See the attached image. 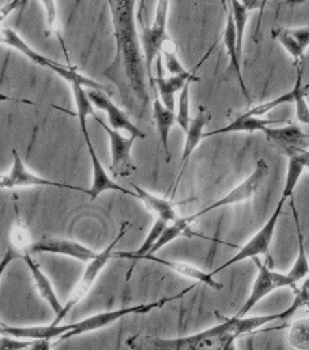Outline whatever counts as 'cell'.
<instances>
[{
  "label": "cell",
  "instance_id": "cell-1",
  "mask_svg": "<svg viewBox=\"0 0 309 350\" xmlns=\"http://www.w3.org/2000/svg\"><path fill=\"white\" fill-rule=\"evenodd\" d=\"M108 3L116 52L104 77L118 88L123 104L142 116L150 104V83L141 36L137 31V0H108Z\"/></svg>",
  "mask_w": 309,
  "mask_h": 350
},
{
  "label": "cell",
  "instance_id": "cell-2",
  "mask_svg": "<svg viewBox=\"0 0 309 350\" xmlns=\"http://www.w3.org/2000/svg\"><path fill=\"white\" fill-rule=\"evenodd\" d=\"M303 307L299 297L295 299L292 306L278 314L271 315H258V317H233L226 318L222 323L203 330L200 333L176 338V340H162L155 337H134L129 341V345L134 349H233L234 342L239 337L250 334L271 322L286 319L293 317L296 311Z\"/></svg>",
  "mask_w": 309,
  "mask_h": 350
},
{
  "label": "cell",
  "instance_id": "cell-3",
  "mask_svg": "<svg viewBox=\"0 0 309 350\" xmlns=\"http://www.w3.org/2000/svg\"><path fill=\"white\" fill-rule=\"evenodd\" d=\"M0 41L3 45H7V46H11L14 48L15 51L23 53L29 60H31L33 63H36L37 66L42 67V68H46L52 72H55L56 75H59L60 78H63L70 86L74 85V83H81L82 86H85L86 89H97V90H104L109 94V89L105 88L103 83L94 81V79H90L82 74H79L77 71L75 67H66L41 53H38L37 51H34L27 42H25L21 36L14 31L10 27H3L1 29V33H0Z\"/></svg>",
  "mask_w": 309,
  "mask_h": 350
},
{
  "label": "cell",
  "instance_id": "cell-4",
  "mask_svg": "<svg viewBox=\"0 0 309 350\" xmlns=\"http://www.w3.org/2000/svg\"><path fill=\"white\" fill-rule=\"evenodd\" d=\"M195 288V285H192L191 288L184 289L183 292H180V295L167 297V299H161L158 301H153V303H148V304H138V306H131V307H126V308H119V310H113V311H105V312H100L96 314L93 317H89L81 322L77 323H71V330L67 332L66 334H63L62 337H59L60 341L68 340L71 337H77L81 334H86V333H92V332H97L101 329L108 327L109 325L118 322L122 318L134 315V314H149L152 312L155 308H162L165 304L174 301L177 299H181L185 293L191 292Z\"/></svg>",
  "mask_w": 309,
  "mask_h": 350
},
{
  "label": "cell",
  "instance_id": "cell-5",
  "mask_svg": "<svg viewBox=\"0 0 309 350\" xmlns=\"http://www.w3.org/2000/svg\"><path fill=\"white\" fill-rule=\"evenodd\" d=\"M170 0H158L155 7L154 19L150 26H141V42L145 55V63L148 70V78L150 88L155 89L154 77H153V63L162 52V48L172 42L173 40L167 34V15H169Z\"/></svg>",
  "mask_w": 309,
  "mask_h": 350
},
{
  "label": "cell",
  "instance_id": "cell-6",
  "mask_svg": "<svg viewBox=\"0 0 309 350\" xmlns=\"http://www.w3.org/2000/svg\"><path fill=\"white\" fill-rule=\"evenodd\" d=\"M127 228H129V224L123 225V228L120 229V233L118 234V237H116L103 252H100L94 259H92V260L88 263V266H86V269H85V271H83L81 280H79L78 284L74 286L68 301L64 304L63 311L55 318V321L52 322V325H60V322L66 318V315L90 292V289L93 288V285H94L96 280L98 278L100 273H101V271L104 270V267L108 265L109 259L113 258L115 247L118 245L119 240H122L123 236L126 234Z\"/></svg>",
  "mask_w": 309,
  "mask_h": 350
},
{
  "label": "cell",
  "instance_id": "cell-7",
  "mask_svg": "<svg viewBox=\"0 0 309 350\" xmlns=\"http://www.w3.org/2000/svg\"><path fill=\"white\" fill-rule=\"evenodd\" d=\"M285 199L281 198V200L278 202L274 213L271 214V217L267 219V222L263 225V228L244 245L241 247L236 255H233L229 260H226L224 265H221L219 267H217L214 271H211L213 275L221 273L222 270L236 265V263H240L245 259H254V258H258L259 255H267L269 254V250H270V245H271V241L274 239V234H276V229H277V224L280 221V217L282 214V208H284V204H285Z\"/></svg>",
  "mask_w": 309,
  "mask_h": 350
},
{
  "label": "cell",
  "instance_id": "cell-8",
  "mask_svg": "<svg viewBox=\"0 0 309 350\" xmlns=\"http://www.w3.org/2000/svg\"><path fill=\"white\" fill-rule=\"evenodd\" d=\"M258 267L259 273L255 278V282L252 285L251 293L248 299L245 300L244 306L241 310L237 312V317H245L248 312L265 297H267L270 293L282 289V288H289L297 292V284L288 275V274H281L277 271H273L267 263H262L258 258H254Z\"/></svg>",
  "mask_w": 309,
  "mask_h": 350
},
{
  "label": "cell",
  "instance_id": "cell-9",
  "mask_svg": "<svg viewBox=\"0 0 309 350\" xmlns=\"http://www.w3.org/2000/svg\"><path fill=\"white\" fill-rule=\"evenodd\" d=\"M267 175H269V165H267V163L265 160H259L256 163V167H255L254 172L248 176L244 181H241L236 188H233L230 192H228L221 199L215 200L214 203H211L210 206L204 207L203 210L189 215L191 219L195 221L199 217H202V215H204V214H207L210 211H214L217 208L228 207V206H233V204H239V203L250 200L259 191V188L262 187V184L266 180Z\"/></svg>",
  "mask_w": 309,
  "mask_h": 350
},
{
  "label": "cell",
  "instance_id": "cell-10",
  "mask_svg": "<svg viewBox=\"0 0 309 350\" xmlns=\"http://www.w3.org/2000/svg\"><path fill=\"white\" fill-rule=\"evenodd\" d=\"M12 167L7 174H3L0 176V188L1 189H11V188H18V187H55V188H66V189H74L79 192L88 193L89 189H85L82 187L66 184V183H59L53 180L44 178L41 176L34 175L30 172L23 163L21 154L12 149Z\"/></svg>",
  "mask_w": 309,
  "mask_h": 350
},
{
  "label": "cell",
  "instance_id": "cell-11",
  "mask_svg": "<svg viewBox=\"0 0 309 350\" xmlns=\"http://www.w3.org/2000/svg\"><path fill=\"white\" fill-rule=\"evenodd\" d=\"M96 120L98 124L104 129V131L109 137V145H111V172L116 177H124L130 176L137 171V167L134 165L133 157H131V149L134 146V142L137 141L135 137H123L119 130L112 129L107 123L103 122L98 116H96Z\"/></svg>",
  "mask_w": 309,
  "mask_h": 350
},
{
  "label": "cell",
  "instance_id": "cell-12",
  "mask_svg": "<svg viewBox=\"0 0 309 350\" xmlns=\"http://www.w3.org/2000/svg\"><path fill=\"white\" fill-rule=\"evenodd\" d=\"M86 93L93 103L94 107L104 111L108 116V123L115 130H123L127 131L130 135L135 137L137 139H145L146 135L141 129L133 123V120L129 118V115L120 109L115 103L109 98L108 93L104 90L97 89H86Z\"/></svg>",
  "mask_w": 309,
  "mask_h": 350
},
{
  "label": "cell",
  "instance_id": "cell-13",
  "mask_svg": "<svg viewBox=\"0 0 309 350\" xmlns=\"http://www.w3.org/2000/svg\"><path fill=\"white\" fill-rule=\"evenodd\" d=\"M55 254L68 256L85 263H89L98 254H96L89 247L67 239H41L31 243L29 254Z\"/></svg>",
  "mask_w": 309,
  "mask_h": 350
},
{
  "label": "cell",
  "instance_id": "cell-14",
  "mask_svg": "<svg viewBox=\"0 0 309 350\" xmlns=\"http://www.w3.org/2000/svg\"><path fill=\"white\" fill-rule=\"evenodd\" d=\"M213 49H210L207 53H206V56H204V59L193 68V70H191L188 74H185V75H170L169 78H165L163 77V74H162V67H161V56H158L157 57V77L154 78L155 81V89L158 90V93H159V97H161V101L163 103V105L167 108V109H170V111H176V93H180L181 92V89L184 88V85L189 81V79H196V81H199V78L196 77V70L199 68V66L209 57V55H210V52H211Z\"/></svg>",
  "mask_w": 309,
  "mask_h": 350
},
{
  "label": "cell",
  "instance_id": "cell-15",
  "mask_svg": "<svg viewBox=\"0 0 309 350\" xmlns=\"http://www.w3.org/2000/svg\"><path fill=\"white\" fill-rule=\"evenodd\" d=\"M85 142H86L88 150H89V157H90L92 170H93V181H92V185H90V188L88 191V195L90 196V199L96 200L105 191H118V192H122V193H126V195L137 198V192L135 191H130V189L119 185L115 180H112L109 175L107 174L104 165L101 164L100 159L97 157V153H96V150L93 148V144H92L90 138L85 139Z\"/></svg>",
  "mask_w": 309,
  "mask_h": 350
},
{
  "label": "cell",
  "instance_id": "cell-16",
  "mask_svg": "<svg viewBox=\"0 0 309 350\" xmlns=\"http://www.w3.org/2000/svg\"><path fill=\"white\" fill-rule=\"evenodd\" d=\"M271 36L286 52L295 59V64H301L304 53L309 48V26L304 27H277L271 30Z\"/></svg>",
  "mask_w": 309,
  "mask_h": 350
},
{
  "label": "cell",
  "instance_id": "cell-17",
  "mask_svg": "<svg viewBox=\"0 0 309 350\" xmlns=\"http://www.w3.org/2000/svg\"><path fill=\"white\" fill-rule=\"evenodd\" d=\"M225 8H226V23H225V30H224L222 40H224L225 48H226L229 59H230V66L233 67L234 74H236V77L239 79L241 92H243L244 97L247 98V101L251 103V96H250V92H248V89L245 86V82H244V78H243V72H241V66H240L241 56L239 53V46H237V33H236L234 18H233V12H232V8L228 4V1H225Z\"/></svg>",
  "mask_w": 309,
  "mask_h": 350
},
{
  "label": "cell",
  "instance_id": "cell-18",
  "mask_svg": "<svg viewBox=\"0 0 309 350\" xmlns=\"http://www.w3.org/2000/svg\"><path fill=\"white\" fill-rule=\"evenodd\" d=\"M266 137L273 141L284 153L292 149H307L309 148V134L296 124H289L278 129L267 127L265 131Z\"/></svg>",
  "mask_w": 309,
  "mask_h": 350
},
{
  "label": "cell",
  "instance_id": "cell-19",
  "mask_svg": "<svg viewBox=\"0 0 309 350\" xmlns=\"http://www.w3.org/2000/svg\"><path fill=\"white\" fill-rule=\"evenodd\" d=\"M141 260H148V262H154L158 265H162L165 266L166 269L172 270L173 273H177L183 277H187V278H191L196 282H202L215 291H221L222 289V285L218 284L215 280H214V275L211 273H206L189 263H184V262H174V260H166V259H162V258H158L155 255H145Z\"/></svg>",
  "mask_w": 309,
  "mask_h": 350
},
{
  "label": "cell",
  "instance_id": "cell-20",
  "mask_svg": "<svg viewBox=\"0 0 309 350\" xmlns=\"http://www.w3.org/2000/svg\"><path fill=\"white\" fill-rule=\"evenodd\" d=\"M71 325H49V326H34V327H15L1 323V336H10L22 340H53L59 338L71 330Z\"/></svg>",
  "mask_w": 309,
  "mask_h": 350
},
{
  "label": "cell",
  "instance_id": "cell-21",
  "mask_svg": "<svg viewBox=\"0 0 309 350\" xmlns=\"http://www.w3.org/2000/svg\"><path fill=\"white\" fill-rule=\"evenodd\" d=\"M22 259L25 260V263L27 265L30 273H31V277H33V281H34V285H36V289L37 292L40 293V296L48 303V306L52 308L53 314L57 317L62 311H63V304L60 303L49 278L44 274V271L41 270V267L38 266V263H36L30 254L29 252H25Z\"/></svg>",
  "mask_w": 309,
  "mask_h": 350
},
{
  "label": "cell",
  "instance_id": "cell-22",
  "mask_svg": "<svg viewBox=\"0 0 309 350\" xmlns=\"http://www.w3.org/2000/svg\"><path fill=\"white\" fill-rule=\"evenodd\" d=\"M210 120V113L200 107L196 116L191 120L188 130L185 131V142H184V149H183V154H181V160L180 164L183 165L178 177L183 174L184 167L187 164V161L189 160L191 154L195 152V149L198 148V145L200 144V141L204 138V129L207 126Z\"/></svg>",
  "mask_w": 309,
  "mask_h": 350
},
{
  "label": "cell",
  "instance_id": "cell-23",
  "mask_svg": "<svg viewBox=\"0 0 309 350\" xmlns=\"http://www.w3.org/2000/svg\"><path fill=\"white\" fill-rule=\"evenodd\" d=\"M285 154L289 159L288 165V175L285 180V187L282 191V199H289L293 196V192L296 189V185L300 181V177L304 174L306 170H308L309 150L307 149H292L285 152Z\"/></svg>",
  "mask_w": 309,
  "mask_h": 350
},
{
  "label": "cell",
  "instance_id": "cell-24",
  "mask_svg": "<svg viewBox=\"0 0 309 350\" xmlns=\"http://www.w3.org/2000/svg\"><path fill=\"white\" fill-rule=\"evenodd\" d=\"M271 124H278V120H265L262 119V116H251V115L243 113L228 126L211 133H204V138L222 135V134H232V133H255V131L263 133Z\"/></svg>",
  "mask_w": 309,
  "mask_h": 350
},
{
  "label": "cell",
  "instance_id": "cell-25",
  "mask_svg": "<svg viewBox=\"0 0 309 350\" xmlns=\"http://www.w3.org/2000/svg\"><path fill=\"white\" fill-rule=\"evenodd\" d=\"M291 207H292V213H293V218H295V224H296V232H297V240H299V254H297L295 265L289 270L288 275L296 284H299L300 281H303L304 278H307L309 275V262L308 256H307V250H306V243H304V233H303L299 211L296 208L293 196L291 198Z\"/></svg>",
  "mask_w": 309,
  "mask_h": 350
},
{
  "label": "cell",
  "instance_id": "cell-26",
  "mask_svg": "<svg viewBox=\"0 0 309 350\" xmlns=\"http://www.w3.org/2000/svg\"><path fill=\"white\" fill-rule=\"evenodd\" d=\"M134 187V191L137 192V198L150 210L153 211L154 214H157L158 218H162V219H166L167 222H173L176 221L177 218H180L174 210V206L173 203L169 200V199H163V198H159L154 193L146 191L145 188L137 185V184H133Z\"/></svg>",
  "mask_w": 309,
  "mask_h": 350
},
{
  "label": "cell",
  "instance_id": "cell-27",
  "mask_svg": "<svg viewBox=\"0 0 309 350\" xmlns=\"http://www.w3.org/2000/svg\"><path fill=\"white\" fill-rule=\"evenodd\" d=\"M153 116H154L157 131L161 139V145L163 149V153L166 156V161H170V152H169V134L176 123V113L170 109H167L163 103L158 98L153 101Z\"/></svg>",
  "mask_w": 309,
  "mask_h": 350
},
{
  "label": "cell",
  "instance_id": "cell-28",
  "mask_svg": "<svg viewBox=\"0 0 309 350\" xmlns=\"http://www.w3.org/2000/svg\"><path fill=\"white\" fill-rule=\"evenodd\" d=\"M72 94H74V101H75V108H77V116L79 120V129L83 135V139L90 138L88 133V118L93 116L96 118V113L93 111V103L90 101L86 88L82 86L81 83H74L71 85Z\"/></svg>",
  "mask_w": 309,
  "mask_h": 350
},
{
  "label": "cell",
  "instance_id": "cell-29",
  "mask_svg": "<svg viewBox=\"0 0 309 350\" xmlns=\"http://www.w3.org/2000/svg\"><path fill=\"white\" fill-rule=\"evenodd\" d=\"M167 221L162 219V218H157L154 225L152 226L148 237L145 239V241L142 243V245L139 247L138 251H133V252H113V258H124V259H131L134 262H139L145 255H149L150 251L153 250V247L157 243V240L159 239L161 233L163 232V229L167 226Z\"/></svg>",
  "mask_w": 309,
  "mask_h": 350
},
{
  "label": "cell",
  "instance_id": "cell-30",
  "mask_svg": "<svg viewBox=\"0 0 309 350\" xmlns=\"http://www.w3.org/2000/svg\"><path fill=\"white\" fill-rule=\"evenodd\" d=\"M192 222L193 221L191 219V217H185V218H177L176 221L167 224V226L161 233L159 239L157 240V243L149 255H154L155 252H158L161 248H163L165 245H167L169 243H172L173 240H176L180 236H185V234L192 236L193 234L191 232Z\"/></svg>",
  "mask_w": 309,
  "mask_h": 350
},
{
  "label": "cell",
  "instance_id": "cell-31",
  "mask_svg": "<svg viewBox=\"0 0 309 350\" xmlns=\"http://www.w3.org/2000/svg\"><path fill=\"white\" fill-rule=\"evenodd\" d=\"M295 86L297 89L293 103L296 105V118L301 124L309 126V105L306 98L308 94L309 85H304L303 82V63L297 64V79Z\"/></svg>",
  "mask_w": 309,
  "mask_h": 350
},
{
  "label": "cell",
  "instance_id": "cell-32",
  "mask_svg": "<svg viewBox=\"0 0 309 350\" xmlns=\"http://www.w3.org/2000/svg\"><path fill=\"white\" fill-rule=\"evenodd\" d=\"M228 4L232 8L233 18H234V25H236V33H237V46H239V53L240 56L243 55V46H244V34H245V27L250 16V10L241 3V0H226Z\"/></svg>",
  "mask_w": 309,
  "mask_h": 350
},
{
  "label": "cell",
  "instance_id": "cell-33",
  "mask_svg": "<svg viewBox=\"0 0 309 350\" xmlns=\"http://www.w3.org/2000/svg\"><path fill=\"white\" fill-rule=\"evenodd\" d=\"M288 342L293 349L309 350V319L301 318L291 325Z\"/></svg>",
  "mask_w": 309,
  "mask_h": 350
},
{
  "label": "cell",
  "instance_id": "cell-34",
  "mask_svg": "<svg viewBox=\"0 0 309 350\" xmlns=\"http://www.w3.org/2000/svg\"><path fill=\"white\" fill-rule=\"evenodd\" d=\"M192 82H199L196 79H189L181 92L178 93V100H177V113H176V122L180 126V129L185 133L189 127L191 123V116H189V89Z\"/></svg>",
  "mask_w": 309,
  "mask_h": 350
},
{
  "label": "cell",
  "instance_id": "cell-35",
  "mask_svg": "<svg viewBox=\"0 0 309 350\" xmlns=\"http://www.w3.org/2000/svg\"><path fill=\"white\" fill-rule=\"evenodd\" d=\"M296 93H297V89L296 86H293L292 90L284 93L282 96L277 97V98H273L267 103H263V104H259V105H255L252 107L251 109H248L245 112V115H251V116H263L266 113H269L270 111L278 108L280 105H284V104H293L295 103V98H296Z\"/></svg>",
  "mask_w": 309,
  "mask_h": 350
},
{
  "label": "cell",
  "instance_id": "cell-36",
  "mask_svg": "<svg viewBox=\"0 0 309 350\" xmlns=\"http://www.w3.org/2000/svg\"><path fill=\"white\" fill-rule=\"evenodd\" d=\"M0 348L3 350H45L51 348V344L49 340H22L10 336H3V338L0 340Z\"/></svg>",
  "mask_w": 309,
  "mask_h": 350
},
{
  "label": "cell",
  "instance_id": "cell-37",
  "mask_svg": "<svg viewBox=\"0 0 309 350\" xmlns=\"http://www.w3.org/2000/svg\"><path fill=\"white\" fill-rule=\"evenodd\" d=\"M44 10H45V16H46V26L48 29L56 34L57 40L60 41V45L64 51V55H66V59L68 60V52H67V48H66V44H64V40L62 37V33H60V29H59V18H57V7H56V0H40ZM70 62V60H68Z\"/></svg>",
  "mask_w": 309,
  "mask_h": 350
},
{
  "label": "cell",
  "instance_id": "cell-38",
  "mask_svg": "<svg viewBox=\"0 0 309 350\" xmlns=\"http://www.w3.org/2000/svg\"><path fill=\"white\" fill-rule=\"evenodd\" d=\"M163 55V62H165V67L166 71L169 72V75H185L189 71L184 68V66L181 64V62L178 60L177 55H176V49H174V42H167L163 48L162 52Z\"/></svg>",
  "mask_w": 309,
  "mask_h": 350
},
{
  "label": "cell",
  "instance_id": "cell-39",
  "mask_svg": "<svg viewBox=\"0 0 309 350\" xmlns=\"http://www.w3.org/2000/svg\"><path fill=\"white\" fill-rule=\"evenodd\" d=\"M267 1H269V0H241V3H243L250 11H259V25H258V30H259L260 21H262L263 11H265V7H266Z\"/></svg>",
  "mask_w": 309,
  "mask_h": 350
},
{
  "label": "cell",
  "instance_id": "cell-40",
  "mask_svg": "<svg viewBox=\"0 0 309 350\" xmlns=\"http://www.w3.org/2000/svg\"><path fill=\"white\" fill-rule=\"evenodd\" d=\"M296 296L301 300L303 307H307L309 311V275L307 277V280L304 281V284L301 285V288L297 289Z\"/></svg>",
  "mask_w": 309,
  "mask_h": 350
},
{
  "label": "cell",
  "instance_id": "cell-41",
  "mask_svg": "<svg viewBox=\"0 0 309 350\" xmlns=\"http://www.w3.org/2000/svg\"><path fill=\"white\" fill-rule=\"evenodd\" d=\"M145 11H146V0H138V5H137V22L139 23V26H144V25H145V19H144Z\"/></svg>",
  "mask_w": 309,
  "mask_h": 350
},
{
  "label": "cell",
  "instance_id": "cell-42",
  "mask_svg": "<svg viewBox=\"0 0 309 350\" xmlns=\"http://www.w3.org/2000/svg\"><path fill=\"white\" fill-rule=\"evenodd\" d=\"M308 171H309V165H308Z\"/></svg>",
  "mask_w": 309,
  "mask_h": 350
}]
</instances>
